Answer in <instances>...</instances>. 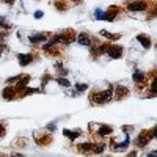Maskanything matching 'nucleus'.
<instances>
[{
  "label": "nucleus",
  "instance_id": "20",
  "mask_svg": "<svg viewBox=\"0 0 157 157\" xmlns=\"http://www.w3.org/2000/svg\"><path fill=\"white\" fill-rule=\"evenodd\" d=\"M57 83H58V85H61V86H69V85H71V83H69V80H66V78H60V77L57 78Z\"/></svg>",
  "mask_w": 157,
  "mask_h": 157
},
{
  "label": "nucleus",
  "instance_id": "15",
  "mask_svg": "<svg viewBox=\"0 0 157 157\" xmlns=\"http://www.w3.org/2000/svg\"><path fill=\"white\" fill-rule=\"evenodd\" d=\"M63 134L66 135L68 138H72V140H74V138H77V137H78V134H80V132H78V130H74V132H72V130L64 129V130H63Z\"/></svg>",
  "mask_w": 157,
  "mask_h": 157
},
{
  "label": "nucleus",
  "instance_id": "19",
  "mask_svg": "<svg viewBox=\"0 0 157 157\" xmlns=\"http://www.w3.org/2000/svg\"><path fill=\"white\" fill-rule=\"evenodd\" d=\"M104 148H105L104 145H93V149L91 151L96 152V154H101V152H104Z\"/></svg>",
  "mask_w": 157,
  "mask_h": 157
},
{
  "label": "nucleus",
  "instance_id": "14",
  "mask_svg": "<svg viewBox=\"0 0 157 157\" xmlns=\"http://www.w3.org/2000/svg\"><path fill=\"white\" fill-rule=\"evenodd\" d=\"M29 80H30V77H24V80H21V78H19V83H17L16 90H17V91H22V90H24L25 86H27Z\"/></svg>",
  "mask_w": 157,
  "mask_h": 157
},
{
  "label": "nucleus",
  "instance_id": "17",
  "mask_svg": "<svg viewBox=\"0 0 157 157\" xmlns=\"http://www.w3.org/2000/svg\"><path fill=\"white\" fill-rule=\"evenodd\" d=\"M127 146H129V138H126V141L123 143V145H115L113 149H115V151H124Z\"/></svg>",
  "mask_w": 157,
  "mask_h": 157
},
{
  "label": "nucleus",
  "instance_id": "24",
  "mask_svg": "<svg viewBox=\"0 0 157 157\" xmlns=\"http://www.w3.org/2000/svg\"><path fill=\"white\" fill-rule=\"evenodd\" d=\"M19 78H22V75H17V77H13V78H8V83H14V82H19Z\"/></svg>",
  "mask_w": 157,
  "mask_h": 157
},
{
  "label": "nucleus",
  "instance_id": "22",
  "mask_svg": "<svg viewBox=\"0 0 157 157\" xmlns=\"http://www.w3.org/2000/svg\"><path fill=\"white\" fill-rule=\"evenodd\" d=\"M88 88V85H85V83H77V91L80 93V91H85Z\"/></svg>",
  "mask_w": 157,
  "mask_h": 157
},
{
  "label": "nucleus",
  "instance_id": "8",
  "mask_svg": "<svg viewBox=\"0 0 157 157\" xmlns=\"http://www.w3.org/2000/svg\"><path fill=\"white\" fill-rule=\"evenodd\" d=\"M17 58H19V63L22 64V66H27V64H30L32 63V60H33V55H30V54H25V55H17Z\"/></svg>",
  "mask_w": 157,
  "mask_h": 157
},
{
  "label": "nucleus",
  "instance_id": "5",
  "mask_svg": "<svg viewBox=\"0 0 157 157\" xmlns=\"http://www.w3.org/2000/svg\"><path fill=\"white\" fill-rule=\"evenodd\" d=\"M120 13V10H118V6H110L109 10H107V13H104V19L105 21H115V17H116V14Z\"/></svg>",
  "mask_w": 157,
  "mask_h": 157
},
{
  "label": "nucleus",
  "instance_id": "16",
  "mask_svg": "<svg viewBox=\"0 0 157 157\" xmlns=\"http://www.w3.org/2000/svg\"><path fill=\"white\" fill-rule=\"evenodd\" d=\"M134 80H135L137 83H141L143 80H145V74H143V72H140V71L134 72Z\"/></svg>",
  "mask_w": 157,
  "mask_h": 157
},
{
  "label": "nucleus",
  "instance_id": "27",
  "mask_svg": "<svg viewBox=\"0 0 157 157\" xmlns=\"http://www.w3.org/2000/svg\"><path fill=\"white\" fill-rule=\"evenodd\" d=\"M2 2H5V3H8V5H13V3H14V0H2Z\"/></svg>",
  "mask_w": 157,
  "mask_h": 157
},
{
  "label": "nucleus",
  "instance_id": "10",
  "mask_svg": "<svg viewBox=\"0 0 157 157\" xmlns=\"http://www.w3.org/2000/svg\"><path fill=\"white\" fill-rule=\"evenodd\" d=\"M14 88H10V86H6L5 90H3V99H6V101H11V99H14Z\"/></svg>",
  "mask_w": 157,
  "mask_h": 157
},
{
  "label": "nucleus",
  "instance_id": "25",
  "mask_svg": "<svg viewBox=\"0 0 157 157\" xmlns=\"http://www.w3.org/2000/svg\"><path fill=\"white\" fill-rule=\"evenodd\" d=\"M6 134V130H5V126L3 124H0V138H2L3 135Z\"/></svg>",
  "mask_w": 157,
  "mask_h": 157
},
{
  "label": "nucleus",
  "instance_id": "7",
  "mask_svg": "<svg viewBox=\"0 0 157 157\" xmlns=\"http://www.w3.org/2000/svg\"><path fill=\"white\" fill-rule=\"evenodd\" d=\"M112 132H113V129H112L110 126H105V124L101 126V127L98 129V135H99V137H107V135H110Z\"/></svg>",
  "mask_w": 157,
  "mask_h": 157
},
{
  "label": "nucleus",
  "instance_id": "29",
  "mask_svg": "<svg viewBox=\"0 0 157 157\" xmlns=\"http://www.w3.org/2000/svg\"><path fill=\"white\" fill-rule=\"evenodd\" d=\"M74 2H78V0H74Z\"/></svg>",
  "mask_w": 157,
  "mask_h": 157
},
{
  "label": "nucleus",
  "instance_id": "18",
  "mask_svg": "<svg viewBox=\"0 0 157 157\" xmlns=\"http://www.w3.org/2000/svg\"><path fill=\"white\" fill-rule=\"evenodd\" d=\"M47 36H43V35H38V36H30V41L32 43H41V41H46Z\"/></svg>",
  "mask_w": 157,
  "mask_h": 157
},
{
  "label": "nucleus",
  "instance_id": "26",
  "mask_svg": "<svg viewBox=\"0 0 157 157\" xmlns=\"http://www.w3.org/2000/svg\"><path fill=\"white\" fill-rule=\"evenodd\" d=\"M35 17H36V19H41V17H43V11H36V13H35Z\"/></svg>",
  "mask_w": 157,
  "mask_h": 157
},
{
  "label": "nucleus",
  "instance_id": "6",
  "mask_svg": "<svg viewBox=\"0 0 157 157\" xmlns=\"http://www.w3.org/2000/svg\"><path fill=\"white\" fill-rule=\"evenodd\" d=\"M77 41H78V44H80V46H85V47H90V46H91L90 36H88L86 33H80V35H78Z\"/></svg>",
  "mask_w": 157,
  "mask_h": 157
},
{
  "label": "nucleus",
  "instance_id": "28",
  "mask_svg": "<svg viewBox=\"0 0 157 157\" xmlns=\"http://www.w3.org/2000/svg\"><path fill=\"white\" fill-rule=\"evenodd\" d=\"M3 47H5L3 44H0V55H2V50H3Z\"/></svg>",
  "mask_w": 157,
  "mask_h": 157
},
{
  "label": "nucleus",
  "instance_id": "3",
  "mask_svg": "<svg viewBox=\"0 0 157 157\" xmlns=\"http://www.w3.org/2000/svg\"><path fill=\"white\" fill-rule=\"evenodd\" d=\"M107 54L112 60H118L120 57H123V47L121 46H110L109 50H107Z\"/></svg>",
  "mask_w": 157,
  "mask_h": 157
},
{
  "label": "nucleus",
  "instance_id": "21",
  "mask_svg": "<svg viewBox=\"0 0 157 157\" xmlns=\"http://www.w3.org/2000/svg\"><path fill=\"white\" fill-rule=\"evenodd\" d=\"M94 17H96V19H104V13H102V10H96V11H94Z\"/></svg>",
  "mask_w": 157,
  "mask_h": 157
},
{
  "label": "nucleus",
  "instance_id": "9",
  "mask_svg": "<svg viewBox=\"0 0 157 157\" xmlns=\"http://www.w3.org/2000/svg\"><path fill=\"white\" fill-rule=\"evenodd\" d=\"M137 39H138V43H140L143 47H145V49H149V47H151V39H149V38L143 36V35H138Z\"/></svg>",
  "mask_w": 157,
  "mask_h": 157
},
{
  "label": "nucleus",
  "instance_id": "1",
  "mask_svg": "<svg viewBox=\"0 0 157 157\" xmlns=\"http://www.w3.org/2000/svg\"><path fill=\"white\" fill-rule=\"evenodd\" d=\"M113 96V88H107L105 91H101V93H93L91 94V102L93 104H104V102H107L110 101Z\"/></svg>",
  "mask_w": 157,
  "mask_h": 157
},
{
  "label": "nucleus",
  "instance_id": "23",
  "mask_svg": "<svg viewBox=\"0 0 157 157\" xmlns=\"http://www.w3.org/2000/svg\"><path fill=\"white\" fill-rule=\"evenodd\" d=\"M109 47H110V44H102V46H101V49H99V54H102V52H107V50H109Z\"/></svg>",
  "mask_w": 157,
  "mask_h": 157
},
{
  "label": "nucleus",
  "instance_id": "4",
  "mask_svg": "<svg viewBox=\"0 0 157 157\" xmlns=\"http://www.w3.org/2000/svg\"><path fill=\"white\" fill-rule=\"evenodd\" d=\"M129 11H145L148 10V5L146 2H143V0H137V2H132L129 6H127Z\"/></svg>",
  "mask_w": 157,
  "mask_h": 157
},
{
  "label": "nucleus",
  "instance_id": "13",
  "mask_svg": "<svg viewBox=\"0 0 157 157\" xmlns=\"http://www.w3.org/2000/svg\"><path fill=\"white\" fill-rule=\"evenodd\" d=\"M77 148H78L80 152H90L91 149H93V145H91V143H82V145H78Z\"/></svg>",
  "mask_w": 157,
  "mask_h": 157
},
{
  "label": "nucleus",
  "instance_id": "11",
  "mask_svg": "<svg viewBox=\"0 0 157 157\" xmlns=\"http://www.w3.org/2000/svg\"><path fill=\"white\" fill-rule=\"evenodd\" d=\"M129 94V90L126 86H116V98L118 99H123Z\"/></svg>",
  "mask_w": 157,
  "mask_h": 157
},
{
  "label": "nucleus",
  "instance_id": "2",
  "mask_svg": "<svg viewBox=\"0 0 157 157\" xmlns=\"http://www.w3.org/2000/svg\"><path fill=\"white\" fill-rule=\"evenodd\" d=\"M154 137H155V127L151 130V132H148V130H143V132L138 135V138H137V146H140V148L146 146L148 143H149V140L154 138Z\"/></svg>",
  "mask_w": 157,
  "mask_h": 157
},
{
  "label": "nucleus",
  "instance_id": "12",
  "mask_svg": "<svg viewBox=\"0 0 157 157\" xmlns=\"http://www.w3.org/2000/svg\"><path fill=\"white\" fill-rule=\"evenodd\" d=\"M101 35H102L104 38H109V39H120V38H121L120 33H115V35H113V33H109L107 30H101Z\"/></svg>",
  "mask_w": 157,
  "mask_h": 157
}]
</instances>
